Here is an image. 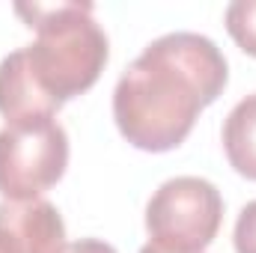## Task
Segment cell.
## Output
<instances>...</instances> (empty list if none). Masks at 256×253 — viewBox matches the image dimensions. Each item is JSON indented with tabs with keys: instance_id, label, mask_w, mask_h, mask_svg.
I'll return each mask as SVG.
<instances>
[{
	"instance_id": "8",
	"label": "cell",
	"mask_w": 256,
	"mask_h": 253,
	"mask_svg": "<svg viewBox=\"0 0 256 253\" xmlns=\"http://www.w3.org/2000/svg\"><path fill=\"white\" fill-rule=\"evenodd\" d=\"M226 30L244 54L256 57V0H236L226 6Z\"/></svg>"
},
{
	"instance_id": "11",
	"label": "cell",
	"mask_w": 256,
	"mask_h": 253,
	"mask_svg": "<svg viewBox=\"0 0 256 253\" xmlns=\"http://www.w3.org/2000/svg\"><path fill=\"white\" fill-rule=\"evenodd\" d=\"M140 253H179V250H167V248H161V244H152V242H149Z\"/></svg>"
},
{
	"instance_id": "10",
	"label": "cell",
	"mask_w": 256,
	"mask_h": 253,
	"mask_svg": "<svg viewBox=\"0 0 256 253\" xmlns=\"http://www.w3.org/2000/svg\"><path fill=\"white\" fill-rule=\"evenodd\" d=\"M63 253H116L108 242H98V238H84V242H74L68 244Z\"/></svg>"
},
{
	"instance_id": "6",
	"label": "cell",
	"mask_w": 256,
	"mask_h": 253,
	"mask_svg": "<svg viewBox=\"0 0 256 253\" xmlns=\"http://www.w3.org/2000/svg\"><path fill=\"white\" fill-rule=\"evenodd\" d=\"M60 108L63 104L57 98H51L39 86V80L33 78L24 48L12 51L0 63V114H3L6 126L27 128V126L54 122Z\"/></svg>"
},
{
	"instance_id": "9",
	"label": "cell",
	"mask_w": 256,
	"mask_h": 253,
	"mask_svg": "<svg viewBox=\"0 0 256 253\" xmlns=\"http://www.w3.org/2000/svg\"><path fill=\"white\" fill-rule=\"evenodd\" d=\"M232 242H236V250L238 253H256V200L242 208Z\"/></svg>"
},
{
	"instance_id": "7",
	"label": "cell",
	"mask_w": 256,
	"mask_h": 253,
	"mask_svg": "<svg viewBox=\"0 0 256 253\" xmlns=\"http://www.w3.org/2000/svg\"><path fill=\"white\" fill-rule=\"evenodd\" d=\"M224 149L236 173L256 182V92L230 110L224 122Z\"/></svg>"
},
{
	"instance_id": "1",
	"label": "cell",
	"mask_w": 256,
	"mask_h": 253,
	"mask_svg": "<svg viewBox=\"0 0 256 253\" xmlns=\"http://www.w3.org/2000/svg\"><path fill=\"white\" fill-rule=\"evenodd\" d=\"M230 80L220 48L200 33H167L146 45L114 92V120L143 152L176 149L202 108L218 102Z\"/></svg>"
},
{
	"instance_id": "4",
	"label": "cell",
	"mask_w": 256,
	"mask_h": 253,
	"mask_svg": "<svg viewBox=\"0 0 256 253\" xmlns=\"http://www.w3.org/2000/svg\"><path fill=\"white\" fill-rule=\"evenodd\" d=\"M68 167V137L54 122L0 131V194L6 200H36L54 188Z\"/></svg>"
},
{
	"instance_id": "5",
	"label": "cell",
	"mask_w": 256,
	"mask_h": 253,
	"mask_svg": "<svg viewBox=\"0 0 256 253\" xmlns=\"http://www.w3.org/2000/svg\"><path fill=\"white\" fill-rule=\"evenodd\" d=\"M66 224L54 202L3 200L0 202V253H63Z\"/></svg>"
},
{
	"instance_id": "3",
	"label": "cell",
	"mask_w": 256,
	"mask_h": 253,
	"mask_svg": "<svg viewBox=\"0 0 256 253\" xmlns=\"http://www.w3.org/2000/svg\"><path fill=\"white\" fill-rule=\"evenodd\" d=\"M224 200L208 179L179 176L164 182L146 206L152 244L179 253H202L220 230Z\"/></svg>"
},
{
	"instance_id": "2",
	"label": "cell",
	"mask_w": 256,
	"mask_h": 253,
	"mask_svg": "<svg viewBox=\"0 0 256 253\" xmlns=\"http://www.w3.org/2000/svg\"><path fill=\"white\" fill-rule=\"evenodd\" d=\"M15 12L36 30L24 48L39 86L60 104L86 92L104 72L108 36L92 18V3H18Z\"/></svg>"
}]
</instances>
